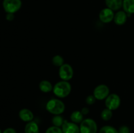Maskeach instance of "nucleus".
Instances as JSON below:
<instances>
[{
  "instance_id": "obj_24",
  "label": "nucleus",
  "mask_w": 134,
  "mask_h": 133,
  "mask_svg": "<svg viewBox=\"0 0 134 133\" xmlns=\"http://www.w3.org/2000/svg\"><path fill=\"white\" fill-rule=\"evenodd\" d=\"M5 18L7 21L11 22L14 19V14L13 13H7L6 16H5Z\"/></svg>"
},
{
  "instance_id": "obj_25",
  "label": "nucleus",
  "mask_w": 134,
  "mask_h": 133,
  "mask_svg": "<svg viewBox=\"0 0 134 133\" xmlns=\"http://www.w3.org/2000/svg\"><path fill=\"white\" fill-rule=\"evenodd\" d=\"M2 133H16V130L10 127L5 129V130L2 132Z\"/></svg>"
},
{
  "instance_id": "obj_26",
  "label": "nucleus",
  "mask_w": 134,
  "mask_h": 133,
  "mask_svg": "<svg viewBox=\"0 0 134 133\" xmlns=\"http://www.w3.org/2000/svg\"><path fill=\"white\" fill-rule=\"evenodd\" d=\"M81 112L82 113V114L85 116V115H86L87 113H88L89 112V110L87 108H83L82 109V110H81Z\"/></svg>"
},
{
  "instance_id": "obj_13",
  "label": "nucleus",
  "mask_w": 134,
  "mask_h": 133,
  "mask_svg": "<svg viewBox=\"0 0 134 133\" xmlns=\"http://www.w3.org/2000/svg\"><path fill=\"white\" fill-rule=\"evenodd\" d=\"M122 9L128 16L134 14V0H123Z\"/></svg>"
},
{
  "instance_id": "obj_18",
  "label": "nucleus",
  "mask_w": 134,
  "mask_h": 133,
  "mask_svg": "<svg viewBox=\"0 0 134 133\" xmlns=\"http://www.w3.org/2000/svg\"><path fill=\"white\" fill-rule=\"evenodd\" d=\"M64 117L61 116V115H56V116H54L52 119V123L54 126H58V127H62V126L64 124Z\"/></svg>"
},
{
  "instance_id": "obj_6",
  "label": "nucleus",
  "mask_w": 134,
  "mask_h": 133,
  "mask_svg": "<svg viewBox=\"0 0 134 133\" xmlns=\"http://www.w3.org/2000/svg\"><path fill=\"white\" fill-rule=\"evenodd\" d=\"M58 74L62 80L69 82L73 78L74 75V70L71 65L68 63H64L59 68Z\"/></svg>"
},
{
  "instance_id": "obj_12",
  "label": "nucleus",
  "mask_w": 134,
  "mask_h": 133,
  "mask_svg": "<svg viewBox=\"0 0 134 133\" xmlns=\"http://www.w3.org/2000/svg\"><path fill=\"white\" fill-rule=\"evenodd\" d=\"M106 7L113 11H118L122 8L123 0H105Z\"/></svg>"
},
{
  "instance_id": "obj_20",
  "label": "nucleus",
  "mask_w": 134,
  "mask_h": 133,
  "mask_svg": "<svg viewBox=\"0 0 134 133\" xmlns=\"http://www.w3.org/2000/svg\"><path fill=\"white\" fill-rule=\"evenodd\" d=\"M99 133H119L117 129L113 126L105 125L99 129Z\"/></svg>"
},
{
  "instance_id": "obj_10",
  "label": "nucleus",
  "mask_w": 134,
  "mask_h": 133,
  "mask_svg": "<svg viewBox=\"0 0 134 133\" xmlns=\"http://www.w3.org/2000/svg\"><path fill=\"white\" fill-rule=\"evenodd\" d=\"M128 15L124 10H118L115 14L113 21L117 26H123L125 24L128 20Z\"/></svg>"
},
{
  "instance_id": "obj_4",
  "label": "nucleus",
  "mask_w": 134,
  "mask_h": 133,
  "mask_svg": "<svg viewBox=\"0 0 134 133\" xmlns=\"http://www.w3.org/2000/svg\"><path fill=\"white\" fill-rule=\"evenodd\" d=\"M22 3L21 0H3V7L6 13L14 14L22 7Z\"/></svg>"
},
{
  "instance_id": "obj_16",
  "label": "nucleus",
  "mask_w": 134,
  "mask_h": 133,
  "mask_svg": "<svg viewBox=\"0 0 134 133\" xmlns=\"http://www.w3.org/2000/svg\"><path fill=\"white\" fill-rule=\"evenodd\" d=\"M71 121L76 124H80L84 119V115L81 111L75 110L72 112L70 115Z\"/></svg>"
},
{
  "instance_id": "obj_19",
  "label": "nucleus",
  "mask_w": 134,
  "mask_h": 133,
  "mask_svg": "<svg viewBox=\"0 0 134 133\" xmlns=\"http://www.w3.org/2000/svg\"><path fill=\"white\" fill-rule=\"evenodd\" d=\"M52 63L54 66L60 68L64 64V59L60 55H56L52 58Z\"/></svg>"
},
{
  "instance_id": "obj_7",
  "label": "nucleus",
  "mask_w": 134,
  "mask_h": 133,
  "mask_svg": "<svg viewBox=\"0 0 134 133\" xmlns=\"http://www.w3.org/2000/svg\"><path fill=\"white\" fill-rule=\"evenodd\" d=\"M109 87L105 84H99L95 87L93 91V95L96 100H103L109 95Z\"/></svg>"
},
{
  "instance_id": "obj_5",
  "label": "nucleus",
  "mask_w": 134,
  "mask_h": 133,
  "mask_svg": "<svg viewBox=\"0 0 134 133\" xmlns=\"http://www.w3.org/2000/svg\"><path fill=\"white\" fill-rule=\"evenodd\" d=\"M121 104V99L120 96L116 93L109 94L105 100V107L111 110L114 111L117 110Z\"/></svg>"
},
{
  "instance_id": "obj_21",
  "label": "nucleus",
  "mask_w": 134,
  "mask_h": 133,
  "mask_svg": "<svg viewBox=\"0 0 134 133\" xmlns=\"http://www.w3.org/2000/svg\"><path fill=\"white\" fill-rule=\"evenodd\" d=\"M45 133H63V132L61 127H58V126L52 125V126H49L46 130Z\"/></svg>"
},
{
  "instance_id": "obj_23",
  "label": "nucleus",
  "mask_w": 134,
  "mask_h": 133,
  "mask_svg": "<svg viewBox=\"0 0 134 133\" xmlns=\"http://www.w3.org/2000/svg\"><path fill=\"white\" fill-rule=\"evenodd\" d=\"M119 133H130V129L126 125H122L119 127Z\"/></svg>"
},
{
  "instance_id": "obj_15",
  "label": "nucleus",
  "mask_w": 134,
  "mask_h": 133,
  "mask_svg": "<svg viewBox=\"0 0 134 133\" xmlns=\"http://www.w3.org/2000/svg\"><path fill=\"white\" fill-rule=\"evenodd\" d=\"M53 87L52 83L48 80L41 81L39 84V88L41 92L44 93H48L51 92L53 90Z\"/></svg>"
},
{
  "instance_id": "obj_9",
  "label": "nucleus",
  "mask_w": 134,
  "mask_h": 133,
  "mask_svg": "<svg viewBox=\"0 0 134 133\" xmlns=\"http://www.w3.org/2000/svg\"><path fill=\"white\" fill-rule=\"evenodd\" d=\"M63 133H80L79 126L72 121H68L65 120L62 126Z\"/></svg>"
},
{
  "instance_id": "obj_3",
  "label": "nucleus",
  "mask_w": 134,
  "mask_h": 133,
  "mask_svg": "<svg viewBox=\"0 0 134 133\" xmlns=\"http://www.w3.org/2000/svg\"><path fill=\"white\" fill-rule=\"evenodd\" d=\"M80 133H97L98 125L91 118L84 119L79 125Z\"/></svg>"
},
{
  "instance_id": "obj_27",
  "label": "nucleus",
  "mask_w": 134,
  "mask_h": 133,
  "mask_svg": "<svg viewBox=\"0 0 134 133\" xmlns=\"http://www.w3.org/2000/svg\"><path fill=\"white\" fill-rule=\"evenodd\" d=\"M0 133H2V132H1V129H0Z\"/></svg>"
},
{
  "instance_id": "obj_11",
  "label": "nucleus",
  "mask_w": 134,
  "mask_h": 133,
  "mask_svg": "<svg viewBox=\"0 0 134 133\" xmlns=\"http://www.w3.org/2000/svg\"><path fill=\"white\" fill-rule=\"evenodd\" d=\"M18 116L22 121L26 123L33 121L34 118V115L32 111L27 108H22V110H20L18 113Z\"/></svg>"
},
{
  "instance_id": "obj_14",
  "label": "nucleus",
  "mask_w": 134,
  "mask_h": 133,
  "mask_svg": "<svg viewBox=\"0 0 134 133\" xmlns=\"http://www.w3.org/2000/svg\"><path fill=\"white\" fill-rule=\"evenodd\" d=\"M24 133H39V127L35 121L27 123L24 127Z\"/></svg>"
},
{
  "instance_id": "obj_2",
  "label": "nucleus",
  "mask_w": 134,
  "mask_h": 133,
  "mask_svg": "<svg viewBox=\"0 0 134 133\" xmlns=\"http://www.w3.org/2000/svg\"><path fill=\"white\" fill-rule=\"evenodd\" d=\"M46 110L54 116L62 115L65 111V106L60 99H51L46 104Z\"/></svg>"
},
{
  "instance_id": "obj_8",
  "label": "nucleus",
  "mask_w": 134,
  "mask_h": 133,
  "mask_svg": "<svg viewBox=\"0 0 134 133\" xmlns=\"http://www.w3.org/2000/svg\"><path fill=\"white\" fill-rule=\"evenodd\" d=\"M115 13L109 8H104L99 13V19L104 23H109L113 21Z\"/></svg>"
},
{
  "instance_id": "obj_22",
  "label": "nucleus",
  "mask_w": 134,
  "mask_h": 133,
  "mask_svg": "<svg viewBox=\"0 0 134 133\" xmlns=\"http://www.w3.org/2000/svg\"><path fill=\"white\" fill-rule=\"evenodd\" d=\"M86 103L88 104V105H92L95 103L96 100V98L94 97V95H88L87 97L86 98Z\"/></svg>"
},
{
  "instance_id": "obj_17",
  "label": "nucleus",
  "mask_w": 134,
  "mask_h": 133,
  "mask_svg": "<svg viewBox=\"0 0 134 133\" xmlns=\"http://www.w3.org/2000/svg\"><path fill=\"white\" fill-rule=\"evenodd\" d=\"M101 118L105 121H108L111 119L113 117V111L108 108H105L101 112Z\"/></svg>"
},
{
  "instance_id": "obj_1",
  "label": "nucleus",
  "mask_w": 134,
  "mask_h": 133,
  "mask_svg": "<svg viewBox=\"0 0 134 133\" xmlns=\"http://www.w3.org/2000/svg\"><path fill=\"white\" fill-rule=\"evenodd\" d=\"M71 91V85L68 81L61 80L54 86L52 92L56 97L64 99L69 96Z\"/></svg>"
}]
</instances>
